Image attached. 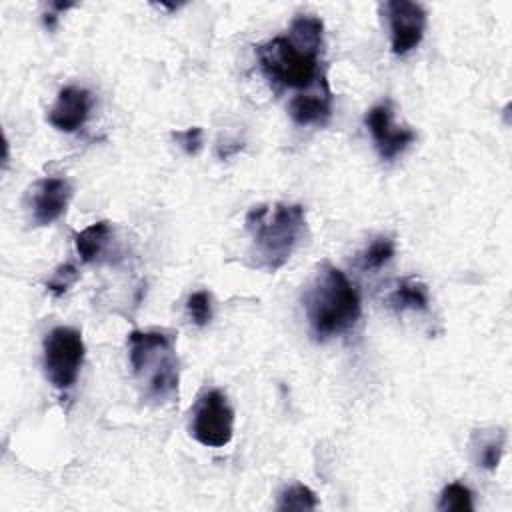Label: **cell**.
<instances>
[{"instance_id":"cell-1","label":"cell","mask_w":512,"mask_h":512,"mask_svg":"<svg viewBox=\"0 0 512 512\" xmlns=\"http://www.w3.org/2000/svg\"><path fill=\"white\" fill-rule=\"evenodd\" d=\"M324 24L318 16L302 14L294 18L286 36H276L256 46L262 74L278 88L304 90L324 82L320 52Z\"/></svg>"},{"instance_id":"cell-11","label":"cell","mask_w":512,"mask_h":512,"mask_svg":"<svg viewBox=\"0 0 512 512\" xmlns=\"http://www.w3.org/2000/svg\"><path fill=\"white\" fill-rule=\"evenodd\" d=\"M290 118L300 126H322L332 116V92L324 88L320 92L296 94L288 104Z\"/></svg>"},{"instance_id":"cell-14","label":"cell","mask_w":512,"mask_h":512,"mask_svg":"<svg viewBox=\"0 0 512 512\" xmlns=\"http://www.w3.org/2000/svg\"><path fill=\"white\" fill-rule=\"evenodd\" d=\"M316 506H318V498H316V494L308 486L292 484L286 490H282L276 510H280V512H286V510L288 512L290 510L302 512V510H314Z\"/></svg>"},{"instance_id":"cell-18","label":"cell","mask_w":512,"mask_h":512,"mask_svg":"<svg viewBox=\"0 0 512 512\" xmlns=\"http://www.w3.org/2000/svg\"><path fill=\"white\" fill-rule=\"evenodd\" d=\"M78 270H76V266L74 264H70V262H66V264H62V266H58L54 272H52V276L46 280V288H48V292L52 294V296H62L76 280H78Z\"/></svg>"},{"instance_id":"cell-10","label":"cell","mask_w":512,"mask_h":512,"mask_svg":"<svg viewBox=\"0 0 512 512\" xmlns=\"http://www.w3.org/2000/svg\"><path fill=\"white\" fill-rule=\"evenodd\" d=\"M92 110V94L78 86H66L58 92L56 102L48 110V122L60 132L80 130Z\"/></svg>"},{"instance_id":"cell-20","label":"cell","mask_w":512,"mask_h":512,"mask_svg":"<svg viewBox=\"0 0 512 512\" xmlns=\"http://www.w3.org/2000/svg\"><path fill=\"white\" fill-rule=\"evenodd\" d=\"M174 140L180 144V148L186 154L196 156L202 150V128L192 126V128H186L182 132H174Z\"/></svg>"},{"instance_id":"cell-19","label":"cell","mask_w":512,"mask_h":512,"mask_svg":"<svg viewBox=\"0 0 512 512\" xmlns=\"http://www.w3.org/2000/svg\"><path fill=\"white\" fill-rule=\"evenodd\" d=\"M502 452H504V436L500 434L496 440H490L482 446L480 456H478V464L486 470H494L500 464Z\"/></svg>"},{"instance_id":"cell-6","label":"cell","mask_w":512,"mask_h":512,"mask_svg":"<svg viewBox=\"0 0 512 512\" xmlns=\"http://www.w3.org/2000/svg\"><path fill=\"white\" fill-rule=\"evenodd\" d=\"M190 434L196 442L208 448H224L234 434V410L220 390H206L194 410Z\"/></svg>"},{"instance_id":"cell-12","label":"cell","mask_w":512,"mask_h":512,"mask_svg":"<svg viewBox=\"0 0 512 512\" xmlns=\"http://www.w3.org/2000/svg\"><path fill=\"white\" fill-rule=\"evenodd\" d=\"M390 306L396 312H406V310H428L430 304V296H428V288L422 280L418 278H404L392 292L388 298Z\"/></svg>"},{"instance_id":"cell-13","label":"cell","mask_w":512,"mask_h":512,"mask_svg":"<svg viewBox=\"0 0 512 512\" xmlns=\"http://www.w3.org/2000/svg\"><path fill=\"white\" fill-rule=\"evenodd\" d=\"M110 236H112V228H110V222L106 220L94 222L88 228H84L80 234H76V252L82 258V262L96 260L102 254L104 246L108 244Z\"/></svg>"},{"instance_id":"cell-2","label":"cell","mask_w":512,"mask_h":512,"mask_svg":"<svg viewBox=\"0 0 512 512\" xmlns=\"http://www.w3.org/2000/svg\"><path fill=\"white\" fill-rule=\"evenodd\" d=\"M250 236V266L276 272L292 256L306 230V210L300 204H258L246 214Z\"/></svg>"},{"instance_id":"cell-17","label":"cell","mask_w":512,"mask_h":512,"mask_svg":"<svg viewBox=\"0 0 512 512\" xmlns=\"http://www.w3.org/2000/svg\"><path fill=\"white\" fill-rule=\"evenodd\" d=\"M186 314L192 324L206 326L212 320V298L206 290H198L186 300Z\"/></svg>"},{"instance_id":"cell-9","label":"cell","mask_w":512,"mask_h":512,"mask_svg":"<svg viewBox=\"0 0 512 512\" xmlns=\"http://www.w3.org/2000/svg\"><path fill=\"white\" fill-rule=\"evenodd\" d=\"M72 198V186L66 178L46 176L38 180L30 194L32 222L36 226H50L68 208Z\"/></svg>"},{"instance_id":"cell-4","label":"cell","mask_w":512,"mask_h":512,"mask_svg":"<svg viewBox=\"0 0 512 512\" xmlns=\"http://www.w3.org/2000/svg\"><path fill=\"white\" fill-rule=\"evenodd\" d=\"M128 360L150 400L164 404L178 396V358L172 334L162 330L130 332Z\"/></svg>"},{"instance_id":"cell-15","label":"cell","mask_w":512,"mask_h":512,"mask_svg":"<svg viewBox=\"0 0 512 512\" xmlns=\"http://www.w3.org/2000/svg\"><path fill=\"white\" fill-rule=\"evenodd\" d=\"M438 510H442V512H470V510H474L470 488L460 484V482L448 484L440 494Z\"/></svg>"},{"instance_id":"cell-8","label":"cell","mask_w":512,"mask_h":512,"mask_svg":"<svg viewBox=\"0 0 512 512\" xmlns=\"http://www.w3.org/2000/svg\"><path fill=\"white\" fill-rule=\"evenodd\" d=\"M366 126L372 134L376 150L382 160H392L402 154L416 138L414 130L394 126L392 108L388 102L376 104L366 114Z\"/></svg>"},{"instance_id":"cell-3","label":"cell","mask_w":512,"mask_h":512,"mask_svg":"<svg viewBox=\"0 0 512 512\" xmlns=\"http://www.w3.org/2000/svg\"><path fill=\"white\" fill-rule=\"evenodd\" d=\"M304 312L316 340H328L354 328L362 304L356 286L336 266L324 264L304 292Z\"/></svg>"},{"instance_id":"cell-16","label":"cell","mask_w":512,"mask_h":512,"mask_svg":"<svg viewBox=\"0 0 512 512\" xmlns=\"http://www.w3.org/2000/svg\"><path fill=\"white\" fill-rule=\"evenodd\" d=\"M394 256V240L386 236H378L368 244V248L360 254L362 270H378Z\"/></svg>"},{"instance_id":"cell-5","label":"cell","mask_w":512,"mask_h":512,"mask_svg":"<svg viewBox=\"0 0 512 512\" xmlns=\"http://www.w3.org/2000/svg\"><path fill=\"white\" fill-rule=\"evenodd\" d=\"M86 346L82 334L70 326L52 328L42 344L44 374L58 390H68L76 384L84 364Z\"/></svg>"},{"instance_id":"cell-7","label":"cell","mask_w":512,"mask_h":512,"mask_svg":"<svg viewBox=\"0 0 512 512\" xmlns=\"http://www.w3.org/2000/svg\"><path fill=\"white\" fill-rule=\"evenodd\" d=\"M388 28H390V46L396 56H404L414 50L426 30V10L418 2L408 0H390L382 6Z\"/></svg>"}]
</instances>
